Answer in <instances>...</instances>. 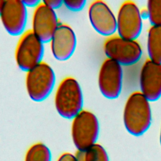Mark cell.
I'll return each mask as SVG.
<instances>
[{"label": "cell", "instance_id": "1", "mask_svg": "<svg viewBox=\"0 0 161 161\" xmlns=\"http://www.w3.org/2000/svg\"><path fill=\"white\" fill-rule=\"evenodd\" d=\"M125 128L131 135H143L152 123V109L150 101L141 93L135 91L127 98L123 113Z\"/></svg>", "mask_w": 161, "mask_h": 161}, {"label": "cell", "instance_id": "2", "mask_svg": "<svg viewBox=\"0 0 161 161\" xmlns=\"http://www.w3.org/2000/svg\"><path fill=\"white\" fill-rule=\"evenodd\" d=\"M55 108L62 118L72 119L83 109V92L79 82L72 77L63 79L54 97Z\"/></svg>", "mask_w": 161, "mask_h": 161}, {"label": "cell", "instance_id": "3", "mask_svg": "<svg viewBox=\"0 0 161 161\" xmlns=\"http://www.w3.org/2000/svg\"><path fill=\"white\" fill-rule=\"evenodd\" d=\"M55 74L52 67L42 62L26 72L25 87L29 97L35 102L45 100L55 84Z\"/></svg>", "mask_w": 161, "mask_h": 161}, {"label": "cell", "instance_id": "4", "mask_svg": "<svg viewBox=\"0 0 161 161\" xmlns=\"http://www.w3.org/2000/svg\"><path fill=\"white\" fill-rule=\"evenodd\" d=\"M99 131V120L90 111L82 109L72 119L71 137L77 151H84L97 143Z\"/></svg>", "mask_w": 161, "mask_h": 161}, {"label": "cell", "instance_id": "5", "mask_svg": "<svg viewBox=\"0 0 161 161\" xmlns=\"http://www.w3.org/2000/svg\"><path fill=\"white\" fill-rule=\"evenodd\" d=\"M103 51L107 58L121 66H130L142 58L143 51L136 40H128L118 35L108 37L103 44Z\"/></svg>", "mask_w": 161, "mask_h": 161}, {"label": "cell", "instance_id": "6", "mask_svg": "<svg viewBox=\"0 0 161 161\" xmlns=\"http://www.w3.org/2000/svg\"><path fill=\"white\" fill-rule=\"evenodd\" d=\"M43 44L31 30L25 31L20 36L15 49L17 66L26 72L43 62Z\"/></svg>", "mask_w": 161, "mask_h": 161}, {"label": "cell", "instance_id": "7", "mask_svg": "<svg viewBox=\"0 0 161 161\" xmlns=\"http://www.w3.org/2000/svg\"><path fill=\"white\" fill-rule=\"evenodd\" d=\"M142 28L143 18L137 4L132 1H124L116 15L118 35L128 40H136Z\"/></svg>", "mask_w": 161, "mask_h": 161}, {"label": "cell", "instance_id": "8", "mask_svg": "<svg viewBox=\"0 0 161 161\" xmlns=\"http://www.w3.org/2000/svg\"><path fill=\"white\" fill-rule=\"evenodd\" d=\"M123 72L122 66L116 62L106 58L99 68L97 84L101 94L106 98H118L122 90Z\"/></svg>", "mask_w": 161, "mask_h": 161}, {"label": "cell", "instance_id": "9", "mask_svg": "<svg viewBox=\"0 0 161 161\" xmlns=\"http://www.w3.org/2000/svg\"><path fill=\"white\" fill-rule=\"evenodd\" d=\"M27 19V8L23 1H4L0 20L8 33L14 36H21L25 32Z\"/></svg>", "mask_w": 161, "mask_h": 161}, {"label": "cell", "instance_id": "10", "mask_svg": "<svg viewBox=\"0 0 161 161\" xmlns=\"http://www.w3.org/2000/svg\"><path fill=\"white\" fill-rule=\"evenodd\" d=\"M60 23L55 11L41 1L34 9L31 30L43 43H48Z\"/></svg>", "mask_w": 161, "mask_h": 161}, {"label": "cell", "instance_id": "11", "mask_svg": "<svg viewBox=\"0 0 161 161\" xmlns=\"http://www.w3.org/2000/svg\"><path fill=\"white\" fill-rule=\"evenodd\" d=\"M88 18L94 30L104 36H111L116 32V16L103 1L92 2L88 8Z\"/></svg>", "mask_w": 161, "mask_h": 161}, {"label": "cell", "instance_id": "12", "mask_svg": "<svg viewBox=\"0 0 161 161\" xmlns=\"http://www.w3.org/2000/svg\"><path fill=\"white\" fill-rule=\"evenodd\" d=\"M141 93L150 101L154 102L161 97V64L147 59L139 75Z\"/></svg>", "mask_w": 161, "mask_h": 161}, {"label": "cell", "instance_id": "13", "mask_svg": "<svg viewBox=\"0 0 161 161\" xmlns=\"http://www.w3.org/2000/svg\"><path fill=\"white\" fill-rule=\"evenodd\" d=\"M53 57L66 61L74 54L77 47V37L74 30L67 24L60 23L50 41Z\"/></svg>", "mask_w": 161, "mask_h": 161}, {"label": "cell", "instance_id": "14", "mask_svg": "<svg viewBox=\"0 0 161 161\" xmlns=\"http://www.w3.org/2000/svg\"><path fill=\"white\" fill-rule=\"evenodd\" d=\"M147 48L148 59L161 64V26H151L148 30Z\"/></svg>", "mask_w": 161, "mask_h": 161}, {"label": "cell", "instance_id": "15", "mask_svg": "<svg viewBox=\"0 0 161 161\" xmlns=\"http://www.w3.org/2000/svg\"><path fill=\"white\" fill-rule=\"evenodd\" d=\"M75 155L79 161H109L106 149L97 143L84 151H77Z\"/></svg>", "mask_w": 161, "mask_h": 161}, {"label": "cell", "instance_id": "16", "mask_svg": "<svg viewBox=\"0 0 161 161\" xmlns=\"http://www.w3.org/2000/svg\"><path fill=\"white\" fill-rule=\"evenodd\" d=\"M24 161H52V153L45 144L38 142L27 150Z\"/></svg>", "mask_w": 161, "mask_h": 161}, {"label": "cell", "instance_id": "17", "mask_svg": "<svg viewBox=\"0 0 161 161\" xmlns=\"http://www.w3.org/2000/svg\"><path fill=\"white\" fill-rule=\"evenodd\" d=\"M146 9L152 26H161V0H149Z\"/></svg>", "mask_w": 161, "mask_h": 161}, {"label": "cell", "instance_id": "18", "mask_svg": "<svg viewBox=\"0 0 161 161\" xmlns=\"http://www.w3.org/2000/svg\"><path fill=\"white\" fill-rule=\"evenodd\" d=\"M86 1L85 0H76V1H64V5L70 11L77 12L81 11L85 6Z\"/></svg>", "mask_w": 161, "mask_h": 161}, {"label": "cell", "instance_id": "19", "mask_svg": "<svg viewBox=\"0 0 161 161\" xmlns=\"http://www.w3.org/2000/svg\"><path fill=\"white\" fill-rule=\"evenodd\" d=\"M42 1L48 7L53 10L60 8L64 4V1L61 0H45Z\"/></svg>", "mask_w": 161, "mask_h": 161}, {"label": "cell", "instance_id": "20", "mask_svg": "<svg viewBox=\"0 0 161 161\" xmlns=\"http://www.w3.org/2000/svg\"><path fill=\"white\" fill-rule=\"evenodd\" d=\"M57 161H79L76 155L69 152H65L61 154Z\"/></svg>", "mask_w": 161, "mask_h": 161}, {"label": "cell", "instance_id": "21", "mask_svg": "<svg viewBox=\"0 0 161 161\" xmlns=\"http://www.w3.org/2000/svg\"><path fill=\"white\" fill-rule=\"evenodd\" d=\"M26 8H36L41 3L39 0H22Z\"/></svg>", "mask_w": 161, "mask_h": 161}, {"label": "cell", "instance_id": "22", "mask_svg": "<svg viewBox=\"0 0 161 161\" xmlns=\"http://www.w3.org/2000/svg\"><path fill=\"white\" fill-rule=\"evenodd\" d=\"M3 2H4L3 0H0V15H1V9H2Z\"/></svg>", "mask_w": 161, "mask_h": 161}, {"label": "cell", "instance_id": "23", "mask_svg": "<svg viewBox=\"0 0 161 161\" xmlns=\"http://www.w3.org/2000/svg\"><path fill=\"white\" fill-rule=\"evenodd\" d=\"M159 140H160V144L161 146V126H160V136H159Z\"/></svg>", "mask_w": 161, "mask_h": 161}]
</instances>
